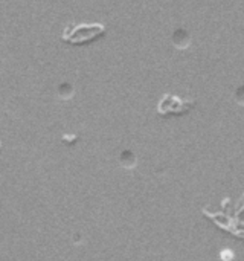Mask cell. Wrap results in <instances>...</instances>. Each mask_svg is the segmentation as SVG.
Wrapping results in <instances>:
<instances>
[{
    "label": "cell",
    "mask_w": 244,
    "mask_h": 261,
    "mask_svg": "<svg viewBox=\"0 0 244 261\" xmlns=\"http://www.w3.org/2000/svg\"><path fill=\"white\" fill-rule=\"evenodd\" d=\"M0 151H2V144H0Z\"/></svg>",
    "instance_id": "cell-2"
},
{
    "label": "cell",
    "mask_w": 244,
    "mask_h": 261,
    "mask_svg": "<svg viewBox=\"0 0 244 261\" xmlns=\"http://www.w3.org/2000/svg\"><path fill=\"white\" fill-rule=\"evenodd\" d=\"M104 32V26L96 23L67 24L63 31V40L73 46H84L102 37Z\"/></svg>",
    "instance_id": "cell-1"
}]
</instances>
